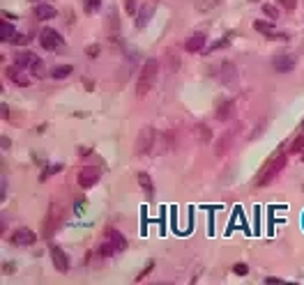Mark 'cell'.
I'll use <instances>...</instances> for the list:
<instances>
[{
	"mask_svg": "<svg viewBox=\"0 0 304 285\" xmlns=\"http://www.w3.org/2000/svg\"><path fill=\"white\" fill-rule=\"evenodd\" d=\"M286 161L288 156L286 152H277V154H272L265 161V166H263L261 170H258V175H256V180H253V184L258 186V189H263V186H268V184H272V182L277 180V175L286 168Z\"/></svg>",
	"mask_w": 304,
	"mask_h": 285,
	"instance_id": "cell-1",
	"label": "cell"
},
{
	"mask_svg": "<svg viewBox=\"0 0 304 285\" xmlns=\"http://www.w3.org/2000/svg\"><path fill=\"white\" fill-rule=\"evenodd\" d=\"M157 74H159V62L155 58H150V60L143 62V67L139 71V78H136V87H134V92L136 97H145L155 87V81H157Z\"/></svg>",
	"mask_w": 304,
	"mask_h": 285,
	"instance_id": "cell-2",
	"label": "cell"
},
{
	"mask_svg": "<svg viewBox=\"0 0 304 285\" xmlns=\"http://www.w3.org/2000/svg\"><path fill=\"white\" fill-rule=\"evenodd\" d=\"M127 249V239L122 237L120 230H115V228H106L104 233V239L99 242V246H97V255L99 258H111L113 253H120V251Z\"/></svg>",
	"mask_w": 304,
	"mask_h": 285,
	"instance_id": "cell-3",
	"label": "cell"
},
{
	"mask_svg": "<svg viewBox=\"0 0 304 285\" xmlns=\"http://www.w3.org/2000/svg\"><path fill=\"white\" fill-rule=\"evenodd\" d=\"M62 214H65V209H62L60 202H51L49 205V212H46V216H44V221H42L44 239H51L53 235L58 233V228L62 225Z\"/></svg>",
	"mask_w": 304,
	"mask_h": 285,
	"instance_id": "cell-4",
	"label": "cell"
},
{
	"mask_svg": "<svg viewBox=\"0 0 304 285\" xmlns=\"http://www.w3.org/2000/svg\"><path fill=\"white\" fill-rule=\"evenodd\" d=\"M155 140H157V131L152 127H143L136 136V145H134V152L136 156H148L155 147Z\"/></svg>",
	"mask_w": 304,
	"mask_h": 285,
	"instance_id": "cell-5",
	"label": "cell"
},
{
	"mask_svg": "<svg viewBox=\"0 0 304 285\" xmlns=\"http://www.w3.org/2000/svg\"><path fill=\"white\" fill-rule=\"evenodd\" d=\"M39 44L44 46V51H60L62 46H65V39L58 30H53V28H44L42 33H39Z\"/></svg>",
	"mask_w": 304,
	"mask_h": 285,
	"instance_id": "cell-6",
	"label": "cell"
},
{
	"mask_svg": "<svg viewBox=\"0 0 304 285\" xmlns=\"http://www.w3.org/2000/svg\"><path fill=\"white\" fill-rule=\"evenodd\" d=\"M99 180H102V170H99L97 166H86V168H81L76 175V182L81 189H92Z\"/></svg>",
	"mask_w": 304,
	"mask_h": 285,
	"instance_id": "cell-7",
	"label": "cell"
},
{
	"mask_svg": "<svg viewBox=\"0 0 304 285\" xmlns=\"http://www.w3.org/2000/svg\"><path fill=\"white\" fill-rule=\"evenodd\" d=\"M17 65H21L23 69H30L37 78L44 76V71H42V60H39V55H35L33 51L18 53V55H17Z\"/></svg>",
	"mask_w": 304,
	"mask_h": 285,
	"instance_id": "cell-8",
	"label": "cell"
},
{
	"mask_svg": "<svg viewBox=\"0 0 304 285\" xmlns=\"http://www.w3.org/2000/svg\"><path fill=\"white\" fill-rule=\"evenodd\" d=\"M157 12V2L155 0H148V2H143L139 7V12H136V17H134V26H136V30H143V28L150 23V18L155 17Z\"/></svg>",
	"mask_w": 304,
	"mask_h": 285,
	"instance_id": "cell-9",
	"label": "cell"
},
{
	"mask_svg": "<svg viewBox=\"0 0 304 285\" xmlns=\"http://www.w3.org/2000/svg\"><path fill=\"white\" fill-rule=\"evenodd\" d=\"M253 28H256V33H261V35H265L268 39H274V42H286V39H288L286 33H279L277 28H274V23L263 21V18L253 21Z\"/></svg>",
	"mask_w": 304,
	"mask_h": 285,
	"instance_id": "cell-10",
	"label": "cell"
},
{
	"mask_svg": "<svg viewBox=\"0 0 304 285\" xmlns=\"http://www.w3.org/2000/svg\"><path fill=\"white\" fill-rule=\"evenodd\" d=\"M37 242V235L30 230V228H17L14 233H12V237H9V244L12 246H33V244Z\"/></svg>",
	"mask_w": 304,
	"mask_h": 285,
	"instance_id": "cell-11",
	"label": "cell"
},
{
	"mask_svg": "<svg viewBox=\"0 0 304 285\" xmlns=\"http://www.w3.org/2000/svg\"><path fill=\"white\" fill-rule=\"evenodd\" d=\"M295 55H290V53H277L274 58H272V69L279 71V74H288V71L295 69Z\"/></svg>",
	"mask_w": 304,
	"mask_h": 285,
	"instance_id": "cell-12",
	"label": "cell"
},
{
	"mask_svg": "<svg viewBox=\"0 0 304 285\" xmlns=\"http://www.w3.org/2000/svg\"><path fill=\"white\" fill-rule=\"evenodd\" d=\"M51 260H53L55 271H60V274H67V271H70V258H67V253H65L58 244H51Z\"/></svg>",
	"mask_w": 304,
	"mask_h": 285,
	"instance_id": "cell-13",
	"label": "cell"
},
{
	"mask_svg": "<svg viewBox=\"0 0 304 285\" xmlns=\"http://www.w3.org/2000/svg\"><path fill=\"white\" fill-rule=\"evenodd\" d=\"M5 76L14 83V85H18V87H28L30 85V76L26 74V69L21 67V65H12V67H7L5 69Z\"/></svg>",
	"mask_w": 304,
	"mask_h": 285,
	"instance_id": "cell-14",
	"label": "cell"
},
{
	"mask_svg": "<svg viewBox=\"0 0 304 285\" xmlns=\"http://www.w3.org/2000/svg\"><path fill=\"white\" fill-rule=\"evenodd\" d=\"M233 140H235V131H224V134L217 138V143H215V154H217L219 159H224V156L231 152Z\"/></svg>",
	"mask_w": 304,
	"mask_h": 285,
	"instance_id": "cell-15",
	"label": "cell"
},
{
	"mask_svg": "<svg viewBox=\"0 0 304 285\" xmlns=\"http://www.w3.org/2000/svg\"><path fill=\"white\" fill-rule=\"evenodd\" d=\"M235 113V101L233 99H219L217 104V120L219 122H228Z\"/></svg>",
	"mask_w": 304,
	"mask_h": 285,
	"instance_id": "cell-16",
	"label": "cell"
},
{
	"mask_svg": "<svg viewBox=\"0 0 304 285\" xmlns=\"http://www.w3.org/2000/svg\"><path fill=\"white\" fill-rule=\"evenodd\" d=\"M184 51L187 53H203L205 51V35H203V33H194V35L184 42Z\"/></svg>",
	"mask_w": 304,
	"mask_h": 285,
	"instance_id": "cell-17",
	"label": "cell"
},
{
	"mask_svg": "<svg viewBox=\"0 0 304 285\" xmlns=\"http://www.w3.org/2000/svg\"><path fill=\"white\" fill-rule=\"evenodd\" d=\"M35 18H39V21H51V18L58 17V9L53 7V5H49V2H39V5H35Z\"/></svg>",
	"mask_w": 304,
	"mask_h": 285,
	"instance_id": "cell-18",
	"label": "cell"
},
{
	"mask_svg": "<svg viewBox=\"0 0 304 285\" xmlns=\"http://www.w3.org/2000/svg\"><path fill=\"white\" fill-rule=\"evenodd\" d=\"M221 83L224 85H237V69L233 62H221Z\"/></svg>",
	"mask_w": 304,
	"mask_h": 285,
	"instance_id": "cell-19",
	"label": "cell"
},
{
	"mask_svg": "<svg viewBox=\"0 0 304 285\" xmlns=\"http://www.w3.org/2000/svg\"><path fill=\"white\" fill-rule=\"evenodd\" d=\"M136 182H139V186L143 189V193L148 196V198H152L155 196V182H152V177H150L148 173H136Z\"/></svg>",
	"mask_w": 304,
	"mask_h": 285,
	"instance_id": "cell-20",
	"label": "cell"
},
{
	"mask_svg": "<svg viewBox=\"0 0 304 285\" xmlns=\"http://www.w3.org/2000/svg\"><path fill=\"white\" fill-rule=\"evenodd\" d=\"M194 131H196V136H198L200 145H210V140H212V129H210V124H205V122H198V124L194 127Z\"/></svg>",
	"mask_w": 304,
	"mask_h": 285,
	"instance_id": "cell-21",
	"label": "cell"
},
{
	"mask_svg": "<svg viewBox=\"0 0 304 285\" xmlns=\"http://www.w3.org/2000/svg\"><path fill=\"white\" fill-rule=\"evenodd\" d=\"M106 28H108L111 39L115 42V33H120V18H118V14H115V9L108 12V17H106Z\"/></svg>",
	"mask_w": 304,
	"mask_h": 285,
	"instance_id": "cell-22",
	"label": "cell"
},
{
	"mask_svg": "<svg viewBox=\"0 0 304 285\" xmlns=\"http://www.w3.org/2000/svg\"><path fill=\"white\" fill-rule=\"evenodd\" d=\"M0 37H2V42H14L17 39V28H14V23H9L7 18L0 26Z\"/></svg>",
	"mask_w": 304,
	"mask_h": 285,
	"instance_id": "cell-23",
	"label": "cell"
},
{
	"mask_svg": "<svg viewBox=\"0 0 304 285\" xmlns=\"http://www.w3.org/2000/svg\"><path fill=\"white\" fill-rule=\"evenodd\" d=\"M219 2H221V0H196L194 5H196V9H198V12H203V14H205V12H210V9L217 7Z\"/></svg>",
	"mask_w": 304,
	"mask_h": 285,
	"instance_id": "cell-24",
	"label": "cell"
},
{
	"mask_svg": "<svg viewBox=\"0 0 304 285\" xmlns=\"http://www.w3.org/2000/svg\"><path fill=\"white\" fill-rule=\"evenodd\" d=\"M72 71H74L72 65H62V67H55V69L51 71V78H67Z\"/></svg>",
	"mask_w": 304,
	"mask_h": 285,
	"instance_id": "cell-25",
	"label": "cell"
},
{
	"mask_svg": "<svg viewBox=\"0 0 304 285\" xmlns=\"http://www.w3.org/2000/svg\"><path fill=\"white\" fill-rule=\"evenodd\" d=\"M60 170H62V166H60V164H51L49 168H44V170H42V175H39V182H46L49 177H51V175L60 173Z\"/></svg>",
	"mask_w": 304,
	"mask_h": 285,
	"instance_id": "cell-26",
	"label": "cell"
},
{
	"mask_svg": "<svg viewBox=\"0 0 304 285\" xmlns=\"http://www.w3.org/2000/svg\"><path fill=\"white\" fill-rule=\"evenodd\" d=\"M102 7V0H83V9H86V14H97Z\"/></svg>",
	"mask_w": 304,
	"mask_h": 285,
	"instance_id": "cell-27",
	"label": "cell"
},
{
	"mask_svg": "<svg viewBox=\"0 0 304 285\" xmlns=\"http://www.w3.org/2000/svg\"><path fill=\"white\" fill-rule=\"evenodd\" d=\"M231 42V35H226V37H221V39H217V42H212L208 46V49H205V51L203 53H212V51H219V49H224V46H226V44Z\"/></svg>",
	"mask_w": 304,
	"mask_h": 285,
	"instance_id": "cell-28",
	"label": "cell"
},
{
	"mask_svg": "<svg viewBox=\"0 0 304 285\" xmlns=\"http://www.w3.org/2000/svg\"><path fill=\"white\" fill-rule=\"evenodd\" d=\"M290 152H293V154H302V152H304V129H302V134H300V136L293 140V145H290Z\"/></svg>",
	"mask_w": 304,
	"mask_h": 285,
	"instance_id": "cell-29",
	"label": "cell"
},
{
	"mask_svg": "<svg viewBox=\"0 0 304 285\" xmlns=\"http://www.w3.org/2000/svg\"><path fill=\"white\" fill-rule=\"evenodd\" d=\"M152 269H155V260H148V262L143 265V269H141L139 274H136V283H141V281H143V278L148 276V274L152 271Z\"/></svg>",
	"mask_w": 304,
	"mask_h": 285,
	"instance_id": "cell-30",
	"label": "cell"
},
{
	"mask_svg": "<svg viewBox=\"0 0 304 285\" xmlns=\"http://www.w3.org/2000/svg\"><path fill=\"white\" fill-rule=\"evenodd\" d=\"M233 274H237V276H247V274H249V265H247V262H235Z\"/></svg>",
	"mask_w": 304,
	"mask_h": 285,
	"instance_id": "cell-31",
	"label": "cell"
},
{
	"mask_svg": "<svg viewBox=\"0 0 304 285\" xmlns=\"http://www.w3.org/2000/svg\"><path fill=\"white\" fill-rule=\"evenodd\" d=\"M279 5L284 7V12H288V14H293L297 9V0H279Z\"/></svg>",
	"mask_w": 304,
	"mask_h": 285,
	"instance_id": "cell-32",
	"label": "cell"
},
{
	"mask_svg": "<svg viewBox=\"0 0 304 285\" xmlns=\"http://www.w3.org/2000/svg\"><path fill=\"white\" fill-rule=\"evenodd\" d=\"M125 12L129 14V17H136V0H125Z\"/></svg>",
	"mask_w": 304,
	"mask_h": 285,
	"instance_id": "cell-33",
	"label": "cell"
},
{
	"mask_svg": "<svg viewBox=\"0 0 304 285\" xmlns=\"http://www.w3.org/2000/svg\"><path fill=\"white\" fill-rule=\"evenodd\" d=\"M263 12H265V14H268L269 18H277V17H279V9L274 7V5H268V2H265V7H263Z\"/></svg>",
	"mask_w": 304,
	"mask_h": 285,
	"instance_id": "cell-34",
	"label": "cell"
},
{
	"mask_svg": "<svg viewBox=\"0 0 304 285\" xmlns=\"http://www.w3.org/2000/svg\"><path fill=\"white\" fill-rule=\"evenodd\" d=\"M86 53L90 55V58H97V55H99V46H97V44H90V46L86 49Z\"/></svg>",
	"mask_w": 304,
	"mask_h": 285,
	"instance_id": "cell-35",
	"label": "cell"
},
{
	"mask_svg": "<svg viewBox=\"0 0 304 285\" xmlns=\"http://www.w3.org/2000/svg\"><path fill=\"white\" fill-rule=\"evenodd\" d=\"M14 271V262H2V274H12Z\"/></svg>",
	"mask_w": 304,
	"mask_h": 285,
	"instance_id": "cell-36",
	"label": "cell"
},
{
	"mask_svg": "<svg viewBox=\"0 0 304 285\" xmlns=\"http://www.w3.org/2000/svg\"><path fill=\"white\" fill-rule=\"evenodd\" d=\"M28 39H30L28 35H17V39H14L12 44H28Z\"/></svg>",
	"mask_w": 304,
	"mask_h": 285,
	"instance_id": "cell-37",
	"label": "cell"
},
{
	"mask_svg": "<svg viewBox=\"0 0 304 285\" xmlns=\"http://www.w3.org/2000/svg\"><path fill=\"white\" fill-rule=\"evenodd\" d=\"M265 283H284V281L277 278V276H268V278H265Z\"/></svg>",
	"mask_w": 304,
	"mask_h": 285,
	"instance_id": "cell-38",
	"label": "cell"
},
{
	"mask_svg": "<svg viewBox=\"0 0 304 285\" xmlns=\"http://www.w3.org/2000/svg\"><path fill=\"white\" fill-rule=\"evenodd\" d=\"M0 138H2V140H0V143H2V150H7V147H9V138H7V136H0Z\"/></svg>",
	"mask_w": 304,
	"mask_h": 285,
	"instance_id": "cell-39",
	"label": "cell"
},
{
	"mask_svg": "<svg viewBox=\"0 0 304 285\" xmlns=\"http://www.w3.org/2000/svg\"><path fill=\"white\" fill-rule=\"evenodd\" d=\"M300 159H302V161H304V152H302V156H300Z\"/></svg>",
	"mask_w": 304,
	"mask_h": 285,
	"instance_id": "cell-40",
	"label": "cell"
},
{
	"mask_svg": "<svg viewBox=\"0 0 304 285\" xmlns=\"http://www.w3.org/2000/svg\"><path fill=\"white\" fill-rule=\"evenodd\" d=\"M302 129H304V120H302Z\"/></svg>",
	"mask_w": 304,
	"mask_h": 285,
	"instance_id": "cell-41",
	"label": "cell"
},
{
	"mask_svg": "<svg viewBox=\"0 0 304 285\" xmlns=\"http://www.w3.org/2000/svg\"><path fill=\"white\" fill-rule=\"evenodd\" d=\"M253 2H256V0H253Z\"/></svg>",
	"mask_w": 304,
	"mask_h": 285,
	"instance_id": "cell-42",
	"label": "cell"
}]
</instances>
